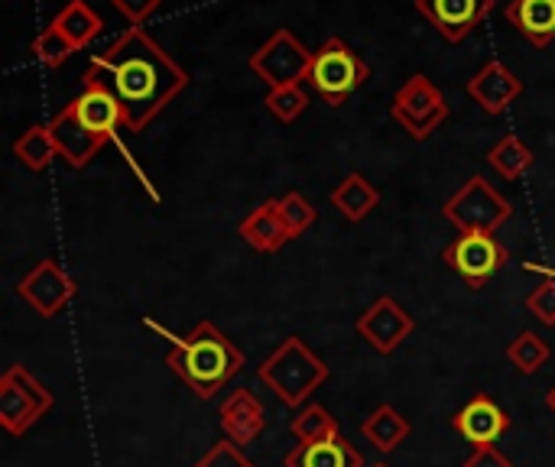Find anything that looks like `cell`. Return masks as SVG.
Segmentation results:
<instances>
[{
    "instance_id": "2",
    "label": "cell",
    "mask_w": 555,
    "mask_h": 467,
    "mask_svg": "<svg viewBox=\"0 0 555 467\" xmlns=\"http://www.w3.org/2000/svg\"><path fill=\"white\" fill-rule=\"evenodd\" d=\"M146 328L169 338L172 348L166 364L198 400H211L218 390H224L228 380H234L244 371V351L231 338H224L221 328L211 322H198L185 338L166 332L153 319H146Z\"/></svg>"
},
{
    "instance_id": "21",
    "label": "cell",
    "mask_w": 555,
    "mask_h": 467,
    "mask_svg": "<svg viewBox=\"0 0 555 467\" xmlns=\"http://www.w3.org/2000/svg\"><path fill=\"white\" fill-rule=\"evenodd\" d=\"M332 205L348 218V221H364L377 205H380V192L361 176V172H348L335 189H332Z\"/></svg>"
},
{
    "instance_id": "24",
    "label": "cell",
    "mask_w": 555,
    "mask_h": 467,
    "mask_svg": "<svg viewBox=\"0 0 555 467\" xmlns=\"http://www.w3.org/2000/svg\"><path fill=\"white\" fill-rule=\"evenodd\" d=\"M13 153H16V159H20L29 172H42V169L59 156L49 124H36V127H29V130L13 143Z\"/></svg>"
},
{
    "instance_id": "29",
    "label": "cell",
    "mask_w": 555,
    "mask_h": 467,
    "mask_svg": "<svg viewBox=\"0 0 555 467\" xmlns=\"http://www.w3.org/2000/svg\"><path fill=\"white\" fill-rule=\"evenodd\" d=\"M280 218H283L289 237L296 241V237H302V234L315 224L319 215H315V208H312L299 192H286V195L280 198Z\"/></svg>"
},
{
    "instance_id": "27",
    "label": "cell",
    "mask_w": 555,
    "mask_h": 467,
    "mask_svg": "<svg viewBox=\"0 0 555 467\" xmlns=\"http://www.w3.org/2000/svg\"><path fill=\"white\" fill-rule=\"evenodd\" d=\"M289 429H293V436H296L299 445H312V442H325L328 436H335L338 432V423H335V416L325 406L312 403V406H302L299 410V416L293 419Z\"/></svg>"
},
{
    "instance_id": "9",
    "label": "cell",
    "mask_w": 555,
    "mask_h": 467,
    "mask_svg": "<svg viewBox=\"0 0 555 467\" xmlns=\"http://www.w3.org/2000/svg\"><path fill=\"white\" fill-rule=\"evenodd\" d=\"M442 260L472 286L481 289L494 273H501L511 260V250L494 234H462L442 254Z\"/></svg>"
},
{
    "instance_id": "11",
    "label": "cell",
    "mask_w": 555,
    "mask_h": 467,
    "mask_svg": "<svg viewBox=\"0 0 555 467\" xmlns=\"http://www.w3.org/2000/svg\"><path fill=\"white\" fill-rule=\"evenodd\" d=\"M358 335L380 354H393L416 328L413 315L390 296H380L374 306L364 309V315L358 319Z\"/></svg>"
},
{
    "instance_id": "13",
    "label": "cell",
    "mask_w": 555,
    "mask_h": 467,
    "mask_svg": "<svg viewBox=\"0 0 555 467\" xmlns=\"http://www.w3.org/2000/svg\"><path fill=\"white\" fill-rule=\"evenodd\" d=\"M494 0H416V10L449 39L462 42L491 13Z\"/></svg>"
},
{
    "instance_id": "8",
    "label": "cell",
    "mask_w": 555,
    "mask_h": 467,
    "mask_svg": "<svg viewBox=\"0 0 555 467\" xmlns=\"http://www.w3.org/2000/svg\"><path fill=\"white\" fill-rule=\"evenodd\" d=\"M250 72L260 75L270 88H286V85H302L309 81V65L312 52L289 33L276 29L254 55H250Z\"/></svg>"
},
{
    "instance_id": "31",
    "label": "cell",
    "mask_w": 555,
    "mask_h": 467,
    "mask_svg": "<svg viewBox=\"0 0 555 467\" xmlns=\"http://www.w3.org/2000/svg\"><path fill=\"white\" fill-rule=\"evenodd\" d=\"M527 270H537V273H543L546 280L527 296V309L543 322V325H555V270H546V267H537V263H530Z\"/></svg>"
},
{
    "instance_id": "32",
    "label": "cell",
    "mask_w": 555,
    "mask_h": 467,
    "mask_svg": "<svg viewBox=\"0 0 555 467\" xmlns=\"http://www.w3.org/2000/svg\"><path fill=\"white\" fill-rule=\"evenodd\" d=\"M195 467H254V462L234 442H218L215 449H208V455L198 458Z\"/></svg>"
},
{
    "instance_id": "23",
    "label": "cell",
    "mask_w": 555,
    "mask_h": 467,
    "mask_svg": "<svg viewBox=\"0 0 555 467\" xmlns=\"http://www.w3.org/2000/svg\"><path fill=\"white\" fill-rule=\"evenodd\" d=\"M361 432H364V439H367L380 455H390V452H397V449L406 442L410 423L400 416V410H393V406H377V410L361 423Z\"/></svg>"
},
{
    "instance_id": "25",
    "label": "cell",
    "mask_w": 555,
    "mask_h": 467,
    "mask_svg": "<svg viewBox=\"0 0 555 467\" xmlns=\"http://www.w3.org/2000/svg\"><path fill=\"white\" fill-rule=\"evenodd\" d=\"M533 150L520 140V137H514V133H507L498 146H491V153H488V163L494 166V172H501L504 179H520L530 166H533Z\"/></svg>"
},
{
    "instance_id": "22",
    "label": "cell",
    "mask_w": 555,
    "mask_h": 467,
    "mask_svg": "<svg viewBox=\"0 0 555 467\" xmlns=\"http://www.w3.org/2000/svg\"><path fill=\"white\" fill-rule=\"evenodd\" d=\"M52 26H55L75 49L91 46V42L101 36V29H104L101 16H98L85 0H68V3L55 13Z\"/></svg>"
},
{
    "instance_id": "4",
    "label": "cell",
    "mask_w": 555,
    "mask_h": 467,
    "mask_svg": "<svg viewBox=\"0 0 555 467\" xmlns=\"http://www.w3.org/2000/svg\"><path fill=\"white\" fill-rule=\"evenodd\" d=\"M371 78L367 62L345 42V39H328L312 52L309 65V81L312 88L325 98V104L341 107L364 81Z\"/></svg>"
},
{
    "instance_id": "10",
    "label": "cell",
    "mask_w": 555,
    "mask_h": 467,
    "mask_svg": "<svg viewBox=\"0 0 555 467\" xmlns=\"http://www.w3.org/2000/svg\"><path fill=\"white\" fill-rule=\"evenodd\" d=\"M16 296L42 319H55L75 296L72 276L55 260H39L16 286Z\"/></svg>"
},
{
    "instance_id": "7",
    "label": "cell",
    "mask_w": 555,
    "mask_h": 467,
    "mask_svg": "<svg viewBox=\"0 0 555 467\" xmlns=\"http://www.w3.org/2000/svg\"><path fill=\"white\" fill-rule=\"evenodd\" d=\"M390 114L413 140H429L449 117V101L426 75H413L393 94Z\"/></svg>"
},
{
    "instance_id": "3",
    "label": "cell",
    "mask_w": 555,
    "mask_h": 467,
    "mask_svg": "<svg viewBox=\"0 0 555 467\" xmlns=\"http://www.w3.org/2000/svg\"><path fill=\"white\" fill-rule=\"evenodd\" d=\"M257 377H260V384H267L276 393L280 403L299 410L328 380V364L302 338H286L257 367Z\"/></svg>"
},
{
    "instance_id": "15",
    "label": "cell",
    "mask_w": 555,
    "mask_h": 467,
    "mask_svg": "<svg viewBox=\"0 0 555 467\" xmlns=\"http://www.w3.org/2000/svg\"><path fill=\"white\" fill-rule=\"evenodd\" d=\"M218 423L228 436V442H234L237 449L250 445L260 439V432L267 429V416H263V406L260 400L250 393V390H234L221 410H218Z\"/></svg>"
},
{
    "instance_id": "36",
    "label": "cell",
    "mask_w": 555,
    "mask_h": 467,
    "mask_svg": "<svg viewBox=\"0 0 555 467\" xmlns=\"http://www.w3.org/2000/svg\"><path fill=\"white\" fill-rule=\"evenodd\" d=\"M371 467H390V465H384V462H380V465H371Z\"/></svg>"
},
{
    "instance_id": "26",
    "label": "cell",
    "mask_w": 555,
    "mask_h": 467,
    "mask_svg": "<svg viewBox=\"0 0 555 467\" xmlns=\"http://www.w3.org/2000/svg\"><path fill=\"white\" fill-rule=\"evenodd\" d=\"M507 361H511L514 371H520L524 377H533V374L550 361V345H546V338H540L537 332H520V335L507 345Z\"/></svg>"
},
{
    "instance_id": "1",
    "label": "cell",
    "mask_w": 555,
    "mask_h": 467,
    "mask_svg": "<svg viewBox=\"0 0 555 467\" xmlns=\"http://www.w3.org/2000/svg\"><path fill=\"white\" fill-rule=\"evenodd\" d=\"M85 85L107 88L124 107V130L140 133L189 85V72L176 65L140 26H130L104 55L91 59Z\"/></svg>"
},
{
    "instance_id": "6",
    "label": "cell",
    "mask_w": 555,
    "mask_h": 467,
    "mask_svg": "<svg viewBox=\"0 0 555 467\" xmlns=\"http://www.w3.org/2000/svg\"><path fill=\"white\" fill-rule=\"evenodd\" d=\"M52 390H46L23 364H13L0 377V426L10 436H26L49 410Z\"/></svg>"
},
{
    "instance_id": "28",
    "label": "cell",
    "mask_w": 555,
    "mask_h": 467,
    "mask_svg": "<svg viewBox=\"0 0 555 467\" xmlns=\"http://www.w3.org/2000/svg\"><path fill=\"white\" fill-rule=\"evenodd\" d=\"M267 107H270L273 117H280L283 124H293V120L309 107V94H306L302 85L270 88V91H267Z\"/></svg>"
},
{
    "instance_id": "19",
    "label": "cell",
    "mask_w": 555,
    "mask_h": 467,
    "mask_svg": "<svg viewBox=\"0 0 555 467\" xmlns=\"http://www.w3.org/2000/svg\"><path fill=\"white\" fill-rule=\"evenodd\" d=\"M283 467H364V458L354 452V445L341 432H335L325 442L296 445L283 458Z\"/></svg>"
},
{
    "instance_id": "5",
    "label": "cell",
    "mask_w": 555,
    "mask_h": 467,
    "mask_svg": "<svg viewBox=\"0 0 555 467\" xmlns=\"http://www.w3.org/2000/svg\"><path fill=\"white\" fill-rule=\"evenodd\" d=\"M442 215L462 231V234H498L501 224L511 221L514 208L511 202L485 179L472 176L442 208Z\"/></svg>"
},
{
    "instance_id": "20",
    "label": "cell",
    "mask_w": 555,
    "mask_h": 467,
    "mask_svg": "<svg viewBox=\"0 0 555 467\" xmlns=\"http://www.w3.org/2000/svg\"><path fill=\"white\" fill-rule=\"evenodd\" d=\"M507 20L540 49L555 39V0H511Z\"/></svg>"
},
{
    "instance_id": "34",
    "label": "cell",
    "mask_w": 555,
    "mask_h": 467,
    "mask_svg": "<svg viewBox=\"0 0 555 467\" xmlns=\"http://www.w3.org/2000/svg\"><path fill=\"white\" fill-rule=\"evenodd\" d=\"M462 467H514V462L504 452H498V445H488V449H475Z\"/></svg>"
},
{
    "instance_id": "18",
    "label": "cell",
    "mask_w": 555,
    "mask_h": 467,
    "mask_svg": "<svg viewBox=\"0 0 555 467\" xmlns=\"http://www.w3.org/2000/svg\"><path fill=\"white\" fill-rule=\"evenodd\" d=\"M237 234L257 250V254H276L289 237L283 218H280V198H267L260 202L241 224H237Z\"/></svg>"
},
{
    "instance_id": "16",
    "label": "cell",
    "mask_w": 555,
    "mask_h": 467,
    "mask_svg": "<svg viewBox=\"0 0 555 467\" xmlns=\"http://www.w3.org/2000/svg\"><path fill=\"white\" fill-rule=\"evenodd\" d=\"M49 130H52V140H55L59 156H62L72 169H85V166L98 156V150L107 143V140L94 137V133L72 114L68 104L52 117Z\"/></svg>"
},
{
    "instance_id": "14",
    "label": "cell",
    "mask_w": 555,
    "mask_h": 467,
    "mask_svg": "<svg viewBox=\"0 0 555 467\" xmlns=\"http://www.w3.org/2000/svg\"><path fill=\"white\" fill-rule=\"evenodd\" d=\"M72 114L101 140H114L117 143V130L124 127V107L120 101L101 88V85H85V91L68 104Z\"/></svg>"
},
{
    "instance_id": "33",
    "label": "cell",
    "mask_w": 555,
    "mask_h": 467,
    "mask_svg": "<svg viewBox=\"0 0 555 467\" xmlns=\"http://www.w3.org/2000/svg\"><path fill=\"white\" fill-rule=\"evenodd\" d=\"M117 7V13H124L130 20V26H140L150 13H156V7L163 0H111Z\"/></svg>"
},
{
    "instance_id": "17",
    "label": "cell",
    "mask_w": 555,
    "mask_h": 467,
    "mask_svg": "<svg viewBox=\"0 0 555 467\" xmlns=\"http://www.w3.org/2000/svg\"><path fill=\"white\" fill-rule=\"evenodd\" d=\"M468 94L488 111V114H501L507 111L520 94H524V81L504 65V62H488L475 78H468Z\"/></svg>"
},
{
    "instance_id": "12",
    "label": "cell",
    "mask_w": 555,
    "mask_h": 467,
    "mask_svg": "<svg viewBox=\"0 0 555 467\" xmlns=\"http://www.w3.org/2000/svg\"><path fill=\"white\" fill-rule=\"evenodd\" d=\"M452 429L475 449H488V445H498L501 436L511 429V416L488 397V393H478L468 400V406H462L455 416H452Z\"/></svg>"
},
{
    "instance_id": "30",
    "label": "cell",
    "mask_w": 555,
    "mask_h": 467,
    "mask_svg": "<svg viewBox=\"0 0 555 467\" xmlns=\"http://www.w3.org/2000/svg\"><path fill=\"white\" fill-rule=\"evenodd\" d=\"M72 52H78V49H75V46H72V42H68V39L52 26V23H49V26L33 39V55H36L42 65H49V68H59Z\"/></svg>"
},
{
    "instance_id": "35",
    "label": "cell",
    "mask_w": 555,
    "mask_h": 467,
    "mask_svg": "<svg viewBox=\"0 0 555 467\" xmlns=\"http://www.w3.org/2000/svg\"><path fill=\"white\" fill-rule=\"evenodd\" d=\"M550 410H553V413H555V390H553V393H550Z\"/></svg>"
}]
</instances>
